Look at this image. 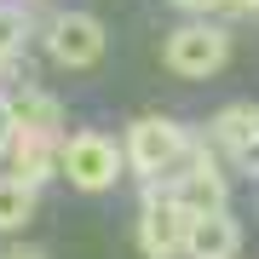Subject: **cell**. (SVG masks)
<instances>
[{
    "instance_id": "cell-8",
    "label": "cell",
    "mask_w": 259,
    "mask_h": 259,
    "mask_svg": "<svg viewBox=\"0 0 259 259\" xmlns=\"http://www.w3.org/2000/svg\"><path fill=\"white\" fill-rule=\"evenodd\" d=\"M242 248V225L231 213H202L190 231V259H236Z\"/></svg>"
},
{
    "instance_id": "cell-2",
    "label": "cell",
    "mask_w": 259,
    "mask_h": 259,
    "mask_svg": "<svg viewBox=\"0 0 259 259\" xmlns=\"http://www.w3.org/2000/svg\"><path fill=\"white\" fill-rule=\"evenodd\" d=\"M190 231H196V213L179 202L173 190H144V213H139V248L144 259H179L190 253Z\"/></svg>"
},
{
    "instance_id": "cell-6",
    "label": "cell",
    "mask_w": 259,
    "mask_h": 259,
    "mask_svg": "<svg viewBox=\"0 0 259 259\" xmlns=\"http://www.w3.org/2000/svg\"><path fill=\"white\" fill-rule=\"evenodd\" d=\"M179 196V202H185L196 219H202V213H231L225 202H231V185H225V173H219V156H213V144H196L190 150V161L179 167V179L173 185H167Z\"/></svg>"
},
{
    "instance_id": "cell-3",
    "label": "cell",
    "mask_w": 259,
    "mask_h": 259,
    "mask_svg": "<svg viewBox=\"0 0 259 259\" xmlns=\"http://www.w3.org/2000/svg\"><path fill=\"white\" fill-rule=\"evenodd\" d=\"M161 58H167V69L185 75V81H207V75H219L225 58H231V35H225L219 23H202V18H196V23H185V29L167 35Z\"/></svg>"
},
{
    "instance_id": "cell-13",
    "label": "cell",
    "mask_w": 259,
    "mask_h": 259,
    "mask_svg": "<svg viewBox=\"0 0 259 259\" xmlns=\"http://www.w3.org/2000/svg\"><path fill=\"white\" fill-rule=\"evenodd\" d=\"M0 259H47V248H35V242H12Z\"/></svg>"
},
{
    "instance_id": "cell-7",
    "label": "cell",
    "mask_w": 259,
    "mask_h": 259,
    "mask_svg": "<svg viewBox=\"0 0 259 259\" xmlns=\"http://www.w3.org/2000/svg\"><path fill=\"white\" fill-rule=\"evenodd\" d=\"M6 161H12V179H23V185L40 190V179H47L52 167H64V150H58V139L18 133V139H12V150H6Z\"/></svg>"
},
{
    "instance_id": "cell-11",
    "label": "cell",
    "mask_w": 259,
    "mask_h": 259,
    "mask_svg": "<svg viewBox=\"0 0 259 259\" xmlns=\"http://www.w3.org/2000/svg\"><path fill=\"white\" fill-rule=\"evenodd\" d=\"M23 40H29V12H23V6H6V0H0V64L23 52Z\"/></svg>"
},
{
    "instance_id": "cell-9",
    "label": "cell",
    "mask_w": 259,
    "mask_h": 259,
    "mask_svg": "<svg viewBox=\"0 0 259 259\" xmlns=\"http://www.w3.org/2000/svg\"><path fill=\"white\" fill-rule=\"evenodd\" d=\"M12 115H18V133H40V139H58L64 133V104L40 87H23L12 98Z\"/></svg>"
},
{
    "instance_id": "cell-12",
    "label": "cell",
    "mask_w": 259,
    "mask_h": 259,
    "mask_svg": "<svg viewBox=\"0 0 259 259\" xmlns=\"http://www.w3.org/2000/svg\"><path fill=\"white\" fill-rule=\"evenodd\" d=\"M12 139H18V115H12V98H0V156L12 150Z\"/></svg>"
},
{
    "instance_id": "cell-1",
    "label": "cell",
    "mask_w": 259,
    "mask_h": 259,
    "mask_svg": "<svg viewBox=\"0 0 259 259\" xmlns=\"http://www.w3.org/2000/svg\"><path fill=\"white\" fill-rule=\"evenodd\" d=\"M121 144H127V167H133L139 179H167V173H179V167L190 161V150H196V139L179 127L173 115H139Z\"/></svg>"
},
{
    "instance_id": "cell-15",
    "label": "cell",
    "mask_w": 259,
    "mask_h": 259,
    "mask_svg": "<svg viewBox=\"0 0 259 259\" xmlns=\"http://www.w3.org/2000/svg\"><path fill=\"white\" fill-rule=\"evenodd\" d=\"M179 12H196V18H202V12H219V0H173Z\"/></svg>"
},
{
    "instance_id": "cell-14",
    "label": "cell",
    "mask_w": 259,
    "mask_h": 259,
    "mask_svg": "<svg viewBox=\"0 0 259 259\" xmlns=\"http://www.w3.org/2000/svg\"><path fill=\"white\" fill-rule=\"evenodd\" d=\"M225 18H248V12H259V0H219Z\"/></svg>"
},
{
    "instance_id": "cell-4",
    "label": "cell",
    "mask_w": 259,
    "mask_h": 259,
    "mask_svg": "<svg viewBox=\"0 0 259 259\" xmlns=\"http://www.w3.org/2000/svg\"><path fill=\"white\" fill-rule=\"evenodd\" d=\"M121 167H127V144H115L110 133H75L64 144V179L87 196L110 190L121 179Z\"/></svg>"
},
{
    "instance_id": "cell-5",
    "label": "cell",
    "mask_w": 259,
    "mask_h": 259,
    "mask_svg": "<svg viewBox=\"0 0 259 259\" xmlns=\"http://www.w3.org/2000/svg\"><path fill=\"white\" fill-rule=\"evenodd\" d=\"M104 47H110V35H104V23L93 12H58L47 23V58L64 69H93Z\"/></svg>"
},
{
    "instance_id": "cell-10",
    "label": "cell",
    "mask_w": 259,
    "mask_h": 259,
    "mask_svg": "<svg viewBox=\"0 0 259 259\" xmlns=\"http://www.w3.org/2000/svg\"><path fill=\"white\" fill-rule=\"evenodd\" d=\"M29 213H35V185H23V179H0V231H23Z\"/></svg>"
}]
</instances>
